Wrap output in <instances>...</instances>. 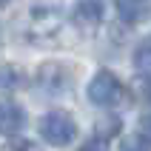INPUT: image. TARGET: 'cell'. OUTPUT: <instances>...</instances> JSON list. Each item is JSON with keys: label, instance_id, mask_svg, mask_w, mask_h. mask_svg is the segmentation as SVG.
Listing matches in <instances>:
<instances>
[{"label": "cell", "instance_id": "1", "mask_svg": "<svg viewBox=\"0 0 151 151\" xmlns=\"http://www.w3.org/2000/svg\"><path fill=\"white\" fill-rule=\"evenodd\" d=\"M26 32L37 43H49V40H54V37L63 32V14H60L57 9L37 6L26 17Z\"/></svg>", "mask_w": 151, "mask_h": 151}, {"label": "cell", "instance_id": "2", "mask_svg": "<svg viewBox=\"0 0 151 151\" xmlns=\"http://www.w3.org/2000/svg\"><path fill=\"white\" fill-rule=\"evenodd\" d=\"M40 134L51 145H68L74 140V134H77V123L66 111H49L40 120Z\"/></svg>", "mask_w": 151, "mask_h": 151}, {"label": "cell", "instance_id": "3", "mask_svg": "<svg viewBox=\"0 0 151 151\" xmlns=\"http://www.w3.org/2000/svg\"><path fill=\"white\" fill-rule=\"evenodd\" d=\"M120 97H123V83L111 71L103 68V71H97L91 77V83H88V100L94 106H114Z\"/></svg>", "mask_w": 151, "mask_h": 151}, {"label": "cell", "instance_id": "4", "mask_svg": "<svg viewBox=\"0 0 151 151\" xmlns=\"http://www.w3.org/2000/svg\"><path fill=\"white\" fill-rule=\"evenodd\" d=\"M117 3V14L126 23H140L151 12V0H114Z\"/></svg>", "mask_w": 151, "mask_h": 151}, {"label": "cell", "instance_id": "5", "mask_svg": "<svg viewBox=\"0 0 151 151\" xmlns=\"http://www.w3.org/2000/svg\"><path fill=\"white\" fill-rule=\"evenodd\" d=\"M23 126V111L17 109L14 103H0V134H17Z\"/></svg>", "mask_w": 151, "mask_h": 151}, {"label": "cell", "instance_id": "6", "mask_svg": "<svg viewBox=\"0 0 151 151\" xmlns=\"http://www.w3.org/2000/svg\"><path fill=\"white\" fill-rule=\"evenodd\" d=\"M74 20L80 26H86V29H91V26H97L103 20V6L100 0H80L74 9Z\"/></svg>", "mask_w": 151, "mask_h": 151}, {"label": "cell", "instance_id": "7", "mask_svg": "<svg viewBox=\"0 0 151 151\" xmlns=\"http://www.w3.org/2000/svg\"><path fill=\"white\" fill-rule=\"evenodd\" d=\"M134 66L140 68L143 74H151V37H145L134 49Z\"/></svg>", "mask_w": 151, "mask_h": 151}, {"label": "cell", "instance_id": "8", "mask_svg": "<svg viewBox=\"0 0 151 151\" xmlns=\"http://www.w3.org/2000/svg\"><path fill=\"white\" fill-rule=\"evenodd\" d=\"M14 80H17L14 68H0V83H3V88H14Z\"/></svg>", "mask_w": 151, "mask_h": 151}, {"label": "cell", "instance_id": "9", "mask_svg": "<svg viewBox=\"0 0 151 151\" xmlns=\"http://www.w3.org/2000/svg\"><path fill=\"white\" fill-rule=\"evenodd\" d=\"M140 137L151 143V111H145L143 120H140Z\"/></svg>", "mask_w": 151, "mask_h": 151}, {"label": "cell", "instance_id": "10", "mask_svg": "<svg viewBox=\"0 0 151 151\" xmlns=\"http://www.w3.org/2000/svg\"><path fill=\"white\" fill-rule=\"evenodd\" d=\"M3 3H9V0H0V6H3Z\"/></svg>", "mask_w": 151, "mask_h": 151}]
</instances>
